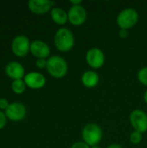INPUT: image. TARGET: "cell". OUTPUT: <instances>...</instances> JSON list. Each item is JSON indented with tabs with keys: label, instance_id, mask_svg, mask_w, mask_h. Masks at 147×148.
Here are the masks:
<instances>
[{
	"label": "cell",
	"instance_id": "cell-1",
	"mask_svg": "<svg viewBox=\"0 0 147 148\" xmlns=\"http://www.w3.org/2000/svg\"><path fill=\"white\" fill-rule=\"evenodd\" d=\"M54 42L55 46L59 51L68 52L75 46L74 34L67 28H61L55 34Z\"/></svg>",
	"mask_w": 147,
	"mask_h": 148
},
{
	"label": "cell",
	"instance_id": "cell-2",
	"mask_svg": "<svg viewBox=\"0 0 147 148\" xmlns=\"http://www.w3.org/2000/svg\"><path fill=\"white\" fill-rule=\"evenodd\" d=\"M47 71L54 78L61 79L63 78L68 69V66L65 59L59 56H52L48 59Z\"/></svg>",
	"mask_w": 147,
	"mask_h": 148
},
{
	"label": "cell",
	"instance_id": "cell-3",
	"mask_svg": "<svg viewBox=\"0 0 147 148\" xmlns=\"http://www.w3.org/2000/svg\"><path fill=\"white\" fill-rule=\"evenodd\" d=\"M81 136L83 142L91 147L94 146H98L103 137V133L102 129L98 124L88 123L83 127Z\"/></svg>",
	"mask_w": 147,
	"mask_h": 148
},
{
	"label": "cell",
	"instance_id": "cell-4",
	"mask_svg": "<svg viewBox=\"0 0 147 148\" xmlns=\"http://www.w3.org/2000/svg\"><path fill=\"white\" fill-rule=\"evenodd\" d=\"M139 21V13L133 8H127L120 11L117 16V24L120 29H129Z\"/></svg>",
	"mask_w": 147,
	"mask_h": 148
},
{
	"label": "cell",
	"instance_id": "cell-5",
	"mask_svg": "<svg viewBox=\"0 0 147 148\" xmlns=\"http://www.w3.org/2000/svg\"><path fill=\"white\" fill-rule=\"evenodd\" d=\"M130 123L134 131L141 134L147 131V114L140 109L133 110L129 116Z\"/></svg>",
	"mask_w": 147,
	"mask_h": 148
},
{
	"label": "cell",
	"instance_id": "cell-6",
	"mask_svg": "<svg viewBox=\"0 0 147 148\" xmlns=\"http://www.w3.org/2000/svg\"><path fill=\"white\" fill-rule=\"evenodd\" d=\"M30 44L28 37L25 36H17L11 43L12 52L18 57H23L30 51Z\"/></svg>",
	"mask_w": 147,
	"mask_h": 148
},
{
	"label": "cell",
	"instance_id": "cell-7",
	"mask_svg": "<svg viewBox=\"0 0 147 148\" xmlns=\"http://www.w3.org/2000/svg\"><path fill=\"white\" fill-rule=\"evenodd\" d=\"M68 22L75 26L82 25L87 20V10L82 5L71 6L68 11Z\"/></svg>",
	"mask_w": 147,
	"mask_h": 148
},
{
	"label": "cell",
	"instance_id": "cell-8",
	"mask_svg": "<svg viewBox=\"0 0 147 148\" xmlns=\"http://www.w3.org/2000/svg\"><path fill=\"white\" fill-rule=\"evenodd\" d=\"M86 61L92 69H100L105 62V55L99 48H92L86 54Z\"/></svg>",
	"mask_w": 147,
	"mask_h": 148
},
{
	"label": "cell",
	"instance_id": "cell-9",
	"mask_svg": "<svg viewBox=\"0 0 147 148\" xmlns=\"http://www.w3.org/2000/svg\"><path fill=\"white\" fill-rule=\"evenodd\" d=\"M5 115L13 121H20L26 116V108L20 102H13L5 110Z\"/></svg>",
	"mask_w": 147,
	"mask_h": 148
},
{
	"label": "cell",
	"instance_id": "cell-10",
	"mask_svg": "<svg viewBox=\"0 0 147 148\" xmlns=\"http://www.w3.org/2000/svg\"><path fill=\"white\" fill-rule=\"evenodd\" d=\"M55 4V2L49 0H29L28 3V6L30 11L38 15L45 14L51 10Z\"/></svg>",
	"mask_w": 147,
	"mask_h": 148
},
{
	"label": "cell",
	"instance_id": "cell-11",
	"mask_svg": "<svg viewBox=\"0 0 147 148\" xmlns=\"http://www.w3.org/2000/svg\"><path fill=\"white\" fill-rule=\"evenodd\" d=\"M24 82L32 89H39L45 86L46 78L39 72H30L24 76Z\"/></svg>",
	"mask_w": 147,
	"mask_h": 148
},
{
	"label": "cell",
	"instance_id": "cell-12",
	"mask_svg": "<svg viewBox=\"0 0 147 148\" xmlns=\"http://www.w3.org/2000/svg\"><path fill=\"white\" fill-rule=\"evenodd\" d=\"M31 54L38 59H45L50 54L49 45L42 40H35L30 44Z\"/></svg>",
	"mask_w": 147,
	"mask_h": 148
},
{
	"label": "cell",
	"instance_id": "cell-13",
	"mask_svg": "<svg viewBox=\"0 0 147 148\" xmlns=\"http://www.w3.org/2000/svg\"><path fill=\"white\" fill-rule=\"evenodd\" d=\"M5 73L14 81L22 80V78L24 77V69L19 62H11L8 63L5 68Z\"/></svg>",
	"mask_w": 147,
	"mask_h": 148
},
{
	"label": "cell",
	"instance_id": "cell-14",
	"mask_svg": "<svg viewBox=\"0 0 147 148\" xmlns=\"http://www.w3.org/2000/svg\"><path fill=\"white\" fill-rule=\"evenodd\" d=\"M99 81H100L99 75L94 70H88L84 72L81 76L82 84L88 88L96 87L99 83Z\"/></svg>",
	"mask_w": 147,
	"mask_h": 148
},
{
	"label": "cell",
	"instance_id": "cell-15",
	"mask_svg": "<svg viewBox=\"0 0 147 148\" xmlns=\"http://www.w3.org/2000/svg\"><path fill=\"white\" fill-rule=\"evenodd\" d=\"M50 16L53 22L58 25H63L68 21V12L60 7H54L50 10Z\"/></svg>",
	"mask_w": 147,
	"mask_h": 148
},
{
	"label": "cell",
	"instance_id": "cell-16",
	"mask_svg": "<svg viewBox=\"0 0 147 148\" xmlns=\"http://www.w3.org/2000/svg\"><path fill=\"white\" fill-rule=\"evenodd\" d=\"M26 84L23 80H15L11 83V89L15 94L21 95L25 91Z\"/></svg>",
	"mask_w": 147,
	"mask_h": 148
},
{
	"label": "cell",
	"instance_id": "cell-17",
	"mask_svg": "<svg viewBox=\"0 0 147 148\" xmlns=\"http://www.w3.org/2000/svg\"><path fill=\"white\" fill-rule=\"evenodd\" d=\"M138 79L141 84L147 87V67H144L139 69L138 73Z\"/></svg>",
	"mask_w": 147,
	"mask_h": 148
},
{
	"label": "cell",
	"instance_id": "cell-18",
	"mask_svg": "<svg viewBox=\"0 0 147 148\" xmlns=\"http://www.w3.org/2000/svg\"><path fill=\"white\" fill-rule=\"evenodd\" d=\"M129 140H130L131 143H133L134 145H138L142 140V134L139 132H137V131H133V133H131Z\"/></svg>",
	"mask_w": 147,
	"mask_h": 148
},
{
	"label": "cell",
	"instance_id": "cell-19",
	"mask_svg": "<svg viewBox=\"0 0 147 148\" xmlns=\"http://www.w3.org/2000/svg\"><path fill=\"white\" fill-rule=\"evenodd\" d=\"M47 62H48V60L46 59H37L36 62V65L39 69H44V68H47Z\"/></svg>",
	"mask_w": 147,
	"mask_h": 148
},
{
	"label": "cell",
	"instance_id": "cell-20",
	"mask_svg": "<svg viewBox=\"0 0 147 148\" xmlns=\"http://www.w3.org/2000/svg\"><path fill=\"white\" fill-rule=\"evenodd\" d=\"M6 120H7V117L5 114L0 111V130L3 128L4 126L6 125Z\"/></svg>",
	"mask_w": 147,
	"mask_h": 148
},
{
	"label": "cell",
	"instance_id": "cell-21",
	"mask_svg": "<svg viewBox=\"0 0 147 148\" xmlns=\"http://www.w3.org/2000/svg\"><path fill=\"white\" fill-rule=\"evenodd\" d=\"M70 148H90V147L88 145V144H86L85 142H81V141H79V142H75V143H74L72 146H71V147Z\"/></svg>",
	"mask_w": 147,
	"mask_h": 148
},
{
	"label": "cell",
	"instance_id": "cell-22",
	"mask_svg": "<svg viewBox=\"0 0 147 148\" xmlns=\"http://www.w3.org/2000/svg\"><path fill=\"white\" fill-rule=\"evenodd\" d=\"M9 102H8V101L6 100V99H4V98H1L0 99V109H2V110H6L7 109V108L9 107Z\"/></svg>",
	"mask_w": 147,
	"mask_h": 148
},
{
	"label": "cell",
	"instance_id": "cell-23",
	"mask_svg": "<svg viewBox=\"0 0 147 148\" xmlns=\"http://www.w3.org/2000/svg\"><path fill=\"white\" fill-rule=\"evenodd\" d=\"M119 36L121 38H126L128 36V30L127 29H120V32H119Z\"/></svg>",
	"mask_w": 147,
	"mask_h": 148
},
{
	"label": "cell",
	"instance_id": "cell-24",
	"mask_svg": "<svg viewBox=\"0 0 147 148\" xmlns=\"http://www.w3.org/2000/svg\"><path fill=\"white\" fill-rule=\"evenodd\" d=\"M71 6H75V5H81L82 1L81 0H71L69 1Z\"/></svg>",
	"mask_w": 147,
	"mask_h": 148
},
{
	"label": "cell",
	"instance_id": "cell-25",
	"mask_svg": "<svg viewBox=\"0 0 147 148\" xmlns=\"http://www.w3.org/2000/svg\"><path fill=\"white\" fill-rule=\"evenodd\" d=\"M107 148H123L119 144H116V143H113V144H110L109 146H107Z\"/></svg>",
	"mask_w": 147,
	"mask_h": 148
},
{
	"label": "cell",
	"instance_id": "cell-26",
	"mask_svg": "<svg viewBox=\"0 0 147 148\" xmlns=\"http://www.w3.org/2000/svg\"><path fill=\"white\" fill-rule=\"evenodd\" d=\"M144 101H145V102L147 104V90L146 91L145 95H144Z\"/></svg>",
	"mask_w": 147,
	"mask_h": 148
},
{
	"label": "cell",
	"instance_id": "cell-27",
	"mask_svg": "<svg viewBox=\"0 0 147 148\" xmlns=\"http://www.w3.org/2000/svg\"><path fill=\"white\" fill-rule=\"evenodd\" d=\"M90 148H101L99 146H94V147H91Z\"/></svg>",
	"mask_w": 147,
	"mask_h": 148
}]
</instances>
